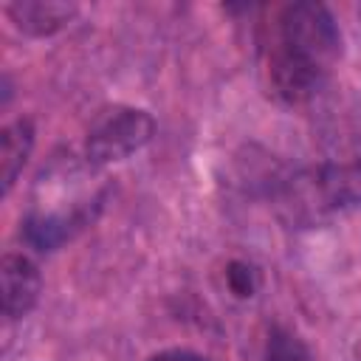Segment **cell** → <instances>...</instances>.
<instances>
[{"label": "cell", "instance_id": "6da1fadb", "mask_svg": "<svg viewBox=\"0 0 361 361\" xmlns=\"http://www.w3.org/2000/svg\"><path fill=\"white\" fill-rule=\"evenodd\" d=\"M341 56V31L322 3H290L274 23L268 45V79L279 99H310Z\"/></svg>", "mask_w": 361, "mask_h": 361}, {"label": "cell", "instance_id": "7a4b0ae2", "mask_svg": "<svg viewBox=\"0 0 361 361\" xmlns=\"http://www.w3.org/2000/svg\"><path fill=\"white\" fill-rule=\"evenodd\" d=\"M276 214L290 228H316L361 209V155L327 161L282 178L274 189Z\"/></svg>", "mask_w": 361, "mask_h": 361}, {"label": "cell", "instance_id": "3957f363", "mask_svg": "<svg viewBox=\"0 0 361 361\" xmlns=\"http://www.w3.org/2000/svg\"><path fill=\"white\" fill-rule=\"evenodd\" d=\"M87 175L76 164H59L56 175L45 172L37 183L34 206L25 217V240L37 251H54L90 217V200L82 192Z\"/></svg>", "mask_w": 361, "mask_h": 361}, {"label": "cell", "instance_id": "277c9868", "mask_svg": "<svg viewBox=\"0 0 361 361\" xmlns=\"http://www.w3.org/2000/svg\"><path fill=\"white\" fill-rule=\"evenodd\" d=\"M155 130L147 110L113 104L96 113L85 135V155L90 164H116L138 152Z\"/></svg>", "mask_w": 361, "mask_h": 361}, {"label": "cell", "instance_id": "5b68a950", "mask_svg": "<svg viewBox=\"0 0 361 361\" xmlns=\"http://www.w3.org/2000/svg\"><path fill=\"white\" fill-rule=\"evenodd\" d=\"M0 279H3V310L8 319L25 316L39 296L42 279L37 265L25 254H6L0 265Z\"/></svg>", "mask_w": 361, "mask_h": 361}, {"label": "cell", "instance_id": "8992f818", "mask_svg": "<svg viewBox=\"0 0 361 361\" xmlns=\"http://www.w3.org/2000/svg\"><path fill=\"white\" fill-rule=\"evenodd\" d=\"M76 14L73 3L65 0H17L8 6V17L23 34L48 37L65 28Z\"/></svg>", "mask_w": 361, "mask_h": 361}, {"label": "cell", "instance_id": "52a82bcc", "mask_svg": "<svg viewBox=\"0 0 361 361\" xmlns=\"http://www.w3.org/2000/svg\"><path fill=\"white\" fill-rule=\"evenodd\" d=\"M34 147V127L28 118H17L0 133V166H3V192H8L23 172L25 158Z\"/></svg>", "mask_w": 361, "mask_h": 361}, {"label": "cell", "instance_id": "ba28073f", "mask_svg": "<svg viewBox=\"0 0 361 361\" xmlns=\"http://www.w3.org/2000/svg\"><path fill=\"white\" fill-rule=\"evenodd\" d=\"M265 361H313L310 350L302 344L299 336H293L285 327H274L268 336V350Z\"/></svg>", "mask_w": 361, "mask_h": 361}, {"label": "cell", "instance_id": "9c48e42d", "mask_svg": "<svg viewBox=\"0 0 361 361\" xmlns=\"http://www.w3.org/2000/svg\"><path fill=\"white\" fill-rule=\"evenodd\" d=\"M226 279H228L231 293L240 296V299L254 296V290L259 288V271L248 262H231L228 271H226Z\"/></svg>", "mask_w": 361, "mask_h": 361}, {"label": "cell", "instance_id": "30bf717a", "mask_svg": "<svg viewBox=\"0 0 361 361\" xmlns=\"http://www.w3.org/2000/svg\"><path fill=\"white\" fill-rule=\"evenodd\" d=\"M149 361H209V358L200 355V353H195V350L172 347V350H161V353H155Z\"/></svg>", "mask_w": 361, "mask_h": 361}]
</instances>
